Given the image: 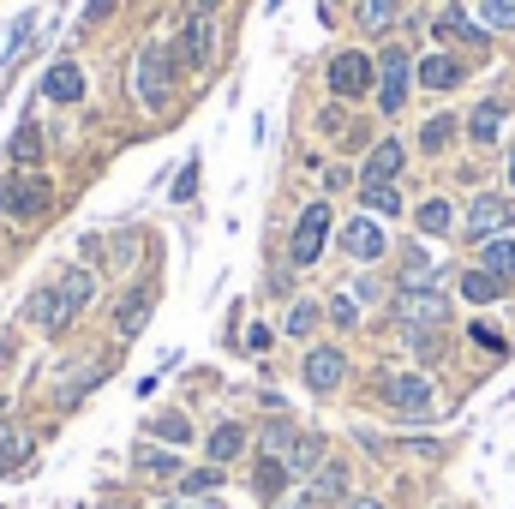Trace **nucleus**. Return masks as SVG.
<instances>
[{"label": "nucleus", "mask_w": 515, "mask_h": 509, "mask_svg": "<svg viewBox=\"0 0 515 509\" xmlns=\"http://www.w3.org/2000/svg\"><path fill=\"white\" fill-rule=\"evenodd\" d=\"M174 78H180V66H174V54L168 48H138L132 54V72H126V90H132V102L138 108H150V114H162L168 102H174Z\"/></svg>", "instance_id": "1"}, {"label": "nucleus", "mask_w": 515, "mask_h": 509, "mask_svg": "<svg viewBox=\"0 0 515 509\" xmlns=\"http://www.w3.org/2000/svg\"><path fill=\"white\" fill-rule=\"evenodd\" d=\"M48 204H54V186H48L42 168H12V174H0V216H12V222H42Z\"/></svg>", "instance_id": "2"}, {"label": "nucleus", "mask_w": 515, "mask_h": 509, "mask_svg": "<svg viewBox=\"0 0 515 509\" xmlns=\"http://www.w3.org/2000/svg\"><path fill=\"white\" fill-rule=\"evenodd\" d=\"M174 66H192V72H210L216 66V18L210 12H192L186 18V30L174 36Z\"/></svg>", "instance_id": "3"}, {"label": "nucleus", "mask_w": 515, "mask_h": 509, "mask_svg": "<svg viewBox=\"0 0 515 509\" xmlns=\"http://www.w3.org/2000/svg\"><path fill=\"white\" fill-rule=\"evenodd\" d=\"M324 246H330V204H306L300 210V222H294V240H288V264H318L324 258Z\"/></svg>", "instance_id": "4"}, {"label": "nucleus", "mask_w": 515, "mask_h": 509, "mask_svg": "<svg viewBox=\"0 0 515 509\" xmlns=\"http://www.w3.org/2000/svg\"><path fill=\"white\" fill-rule=\"evenodd\" d=\"M378 396H384L396 414H408V420H426V414H432V384H426L420 372H384Z\"/></svg>", "instance_id": "5"}, {"label": "nucleus", "mask_w": 515, "mask_h": 509, "mask_svg": "<svg viewBox=\"0 0 515 509\" xmlns=\"http://www.w3.org/2000/svg\"><path fill=\"white\" fill-rule=\"evenodd\" d=\"M330 90L336 96H366L372 90V78H378V60L372 54H360V48H342V54H330Z\"/></svg>", "instance_id": "6"}, {"label": "nucleus", "mask_w": 515, "mask_h": 509, "mask_svg": "<svg viewBox=\"0 0 515 509\" xmlns=\"http://www.w3.org/2000/svg\"><path fill=\"white\" fill-rule=\"evenodd\" d=\"M396 318H402V330H438V324L450 318V300H444L438 288H402Z\"/></svg>", "instance_id": "7"}, {"label": "nucleus", "mask_w": 515, "mask_h": 509, "mask_svg": "<svg viewBox=\"0 0 515 509\" xmlns=\"http://www.w3.org/2000/svg\"><path fill=\"white\" fill-rule=\"evenodd\" d=\"M408 78H414L408 54H402V48H384V54H378V108H384V114H402V102H408Z\"/></svg>", "instance_id": "8"}, {"label": "nucleus", "mask_w": 515, "mask_h": 509, "mask_svg": "<svg viewBox=\"0 0 515 509\" xmlns=\"http://www.w3.org/2000/svg\"><path fill=\"white\" fill-rule=\"evenodd\" d=\"M342 252H348V258H360V264H378V258L390 252V240H384L378 216H354V222L342 228Z\"/></svg>", "instance_id": "9"}, {"label": "nucleus", "mask_w": 515, "mask_h": 509, "mask_svg": "<svg viewBox=\"0 0 515 509\" xmlns=\"http://www.w3.org/2000/svg\"><path fill=\"white\" fill-rule=\"evenodd\" d=\"M42 102H54V108L84 102V72H78V60H54V66L42 72Z\"/></svg>", "instance_id": "10"}, {"label": "nucleus", "mask_w": 515, "mask_h": 509, "mask_svg": "<svg viewBox=\"0 0 515 509\" xmlns=\"http://www.w3.org/2000/svg\"><path fill=\"white\" fill-rule=\"evenodd\" d=\"M510 222H515V204L498 198V192L474 198V210H468V234H474V240H492V234H504Z\"/></svg>", "instance_id": "11"}, {"label": "nucleus", "mask_w": 515, "mask_h": 509, "mask_svg": "<svg viewBox=\"0 0 515 509\" xmlns=\"http://www.w3.org/2000/svg\"><path fill=\"white\" fill-rule=\"evenodd\" d=\"M432 30H438L444 42H462V48H474V54H480V48L492 42V30H486V24H474V18H468L462 6H444V12L432 18Z\"/></svg>", "instance_id": "12"}, {"label": "nucleus", "mask_w": 515, "mask_h": 509, "mask_svg": "<svg viewBox=\"0 0 515 509\" xmlns=\"http://www.w3.org/2000/svg\"><path fill=\"white\" fill-rule=\"evenodd\" d=\"M300 372H306V390H318V396H330V390H336V384L348 378V360H342V348H312Z\"/></svg>", "instance_id": "13"}, {"label": "nucleus", "mask_w": 515, "mask_h": 509, "mask_svg": "<svg viewBox=\"0 0 515 509\" xmlns=\"http://www.w3.org/2000/svg\"><path fill=\"white\" fill-rule=\"evenodd\" d=\"M72 318H78V312H72V306L60 300V288H42V294L30 300V324H36L42 336H60V330L72 324Z\"/></svg>", "instance_id": "14"}, {"label": "nucleus", "mask_w": 515, "mask_h": 509, "mask_svg": "<svg viewBox=\"0 0 515 509\" xmlns=\"http://www.w3.org/2000/svg\"><path fill=\"white\" fill-rule=\"evenodd\" d=\"M402 174V144L396 138H384V144H372V156H366V168H360V180L366 186H390Z\"/></svg>", "instance_id": "15"}, {"label": "nucleus", "mask_w": 515, "mask_h": 509, "mask_svg": "<svg viewBox=\"0 0 515 509\" xmlns=\"http://www.w3.org/2000/svg\"><path fill=\"white\" fill-rule=\"evenodd\" d=\"M150 306H156V294H150V288H132V294L120 300V312H114V330H120V336H138V330L150 324Z\"/></svg>", "instance_id": "16"}, {"label": "nucleus", "mask_w": 515, "mask_h": 509, "mask_svg": "<svg viewBox=\"0 0 515 509\" xmlns=\"http://www.w3.org/2000/svg\"><path fill=\"white\" fill-rule=\"evenodd\" d=\"M462 78H468V66H462V60H450V54L420 60V84H426V90H456Z\"/></svg>", "instance_id": "17"}, {"label": "nucleus", "mask_w": 515, "mask_h": 509, "mask_svg": "<svg viewBox=\"0 0 515 509\" xmlns=\"http://www.w3.org/2000/svg\"><path fill=\"white\" fill-rule=\"evenodd\" d=\"M30 450H36V438L24 426H0V474H18L30 462Z\"/></svg>", "instance_id": "18"}, {"label": "nucleus", "mask_w": 515, "mask_h": 509, "mask_svg": "<svg viewBox=\"0 0 515 509\" xmlns=\"http://www.w3.org/2000/svg\"><path fill=\"white\" fill-rule=\"evenodd\" d=\"M480 270H492L498 282H510V276H515V240H510V234L480 240Z\"/></svg>", "instance_id": "19"}, {"label": "nucleus", "mask_w": 515, "mask_h": 509, "mask_svg": "<svg viewBox=\"0 0 515 509\" xmlns=\"http://www.w3.org/2000/svg\"><path fill=\"white\" fill-rule=\"evenodd\" d=\"M54 288H60V300H66L72 312H84V306L96 300V270H84V264H78V270H66Z\"/></svg>", "instance_id": "20"}, {"label": "nucleus", "mask_w": 515, "mask_h": 509, "mask_svg": "<svg viewBox=\"0 0 515 509\" xmlns=\"http://www.w3.org/2000/svg\"><path fill=\"white\" fill-rule=\"evenodd\" d=\"M204 450H210V462H216V468H222V462H234V456H246V426L222 420V426L210 432V444H204Z\"/></svg>", "instance_id": "21"}, {"label": "nucleus", "mask_w": 515, "mask_h": 509, "mask_svg": "<svg viewBox=\"0 0 515 509\" xmlns=\"http://www.w3.org/2000/svg\"><path fill=\"white\" fill-rule=\"evenodd\" d=\"M6 156H12L18 168H36V162H42V126H36V120H24V126L12 132V150H6Z\"/></svg>", "instance_id": "22"}, {"label": "nucleus", "mask_w": 515, "mask_h": 509, "mask_svg": "<svg viewBox=\"0 0 515 509\" xmlns=\"http://www.w3.org/2000/svg\"><path fill=\"white\" fill-rule=\"evenodd\" d=\"M324 462H330V456H324V438H312V432L294 438V450H288V474H318Z\"/></svg>", "instance_id": "23"}, {"label": "nucleus", "mask_w": 515, "mask_h": 509, "mask_svg": "<svg viewBox=\"0 0 515 509\" xmlns=\"http://www.w3.org/2000/svg\"><path fill=\"white\" fill-rule=\"evenodd\" d=\"M312 498H318V504H336V498H348V468H342V462H324V468L312 474Z\"/></svg>", "instance_id": "24"}, {"label": "nucleus", "mask_w": 515, "mask_h": 509, "mask_svg": "<svg viewBox=\"0 0 515 509\" xmlns=\"http://www.w3.org/2000/svg\"><path fill=\"white\" fill-rule=\"evenodd\" d=\"M498 132H504V102H480L474 120H468V138H474V144H492Z\"/></svg>", "instance_id": "25"}, {"label": "nucleus", "mask_w": 515, "mask_h": 509, "mask_svg": "<svg viewBox=\"0 0 515 509\" xmlns=\"http://www.w3.org/2000/svg\"><path fill=\"white\" fill-rule=\"evenodd\" d=\"M498 294H504V282H498L492 270H468V276H462V300H474V306H492Z\"/></svg>", "instance_id": "26"}, {"label": "nucleus", "mask_w": 515, "mask_h": 509, "mask_svg": "<svg viewBox=\"0 0 515 509\" xmlns=\"http://www.w3.org/2000/svg\"><path fill=\"white\" fill-rule=\"evenodd\" d=\"M288 480H294V474H288V462H282V456H264V462H258V498H282V492H288Z\"/></svg>", "instance_id": "27"}, {"label": "nucleus", "mask_w": 515, "mask_h": 509, "mask_svg": "<svg viewBox=\"0 0 515 509\" xmlns=\"http://www.w3.org/2000/svg\"><path fill=\"white\" fill-rule=\"evenodd\" d=\"M414 222H420V234H450V228H456V210H450L444 198H426Z\"/></svg>", "instance_id": "28"}, {"label": "nucleus", "mask_w": 515, "mask_h": 509, "mask_svg": "<svg viewBox=\"0 0 515 509\" xmlns=\"http://www.w3.org/2000/svg\"><path fill=\"white\" fill-rule=\"evenodd\" d=\"M132 462H138V474H150V480H174V474H180V462H174L168 450H150V444H138Z\"/></svg>", "instance_id": "29"}, {"label": "nucleus", "mask_w": 515, "mask_h": 509, "mask_svg": "<svg viewBox=\"0 0 515 509\" xmlns=\"http://www.w3.org/2000/svg\"><path fill=\"white\" fill-rule=\"evenodd\" d=\"M150 438H162V444H192V420H186V414H156V420H150Z\"/></svg>", "instance_id": "30"}, {"label": "nucleus", "mask_w": 515, "mask_h": 509, "mask_svg": "<svg viewBox=\"0 0 515 509\" xmlns=\"http://www.w3.org/2000/svg\"><path fill=\"white\" fill-rule=\"evenodd\" d=\"M360 204H366L372 216H396V210H402V192H396V186H360Z\"/></svg>", "instance_id": "31"}, {"label": "nucleus", "mask_w": 515, "mask_h": 509, "mask_svg": "<svg viewBox=\"0 0 515 509\" xmlns=\"http://www.w3.org/2000/svg\"><path fill=\"white\" fill-rule=\"evenodd\" d=\"M294 438H300V432H294L288 420H270L258 444H264V456H282V462H288V450H294Z\"/></svg>", "instance_id": "32"}, {"label": "nucleus", "mask_w": 515, "mask_h": 509, "mask_svg": "<svg viewBox=\"0 0 515 509\" xmlns=\"http://www.w3.org/2000/svg\"><path fill=\"white\" fill-rule=\"evenodd\" d=\"M450 138H456V120H450V114H438V120H426V132H420V150H426V156H438Z\"/></svg>", "instance_id": "33"}, {"label": "nucleus", "mask_w": 515, "mask_h": 509, "mask_svg": "<svg viewBox=\"0 0 515 509\" xmlns=\"http://www.w3.org/2000/svg\"><path fill=\"white\" fill-rule=\"evenodd\" d=\"M216 486H222V468H216V462L198 468V474H180V492H186V498H210Z\"/></svg>", "instance_id": "34"}, {"label": "nucleus", "mask_w": 515, "mask_h": 509, "mask_svg": "<svg viewBox=\"0 0 515 509\" xmlns=\"http://www.w3.org/2000/svg\"><path fill=\"white\" fill-rule=\"evenodd\" d=\"M360 24L378 36V30H390L396 24V0H360Z\"/></svg>", "instance_id": "35"}, {"label": "nucleus", "mask_w": 515, "mask_h": 509, "mask_svg": "<svg viewBox=\"0 0 515 509\" xmlns=\"http://www.w3.org/2000/svg\"><path fill=\"white\" fill-rule=\"evenodd\" d=\"M480 18H486V30H515V0H486Z\"/></svg>", "instance_id": "36"}, {"label": "nucleus", "mask_w": 515, "mask_h": 509, "mask_svg": "<svg viewBox=\"0 0 515 509\" xmlns=\"http://www.w3.org/2000/svg\"><path fill=\"white\" fill-rule=\"evenodd\" d=\"M282 330H288V336H312V330H318V306H312V300H300V306L288 312V324H282Z\"/></svg>", "instance_id": "37"}, {"label": "nucleus", "mask_w": 515, "mask_h": 509, "mask_svg": "<svg viewBox=\"0 0 515 509\" xmlns=\"http://www.w3.org/2000/svg\"><path fill=\"white\" fill-rule=\"evenodd\" d=\"M192 192H198V162L180 168V180H174V204H192Z\"/></svg>", "instance_id": "38"}, {"label": "nucleus", "mask_w": 515, "mask_h": 509, "mask_svg": "<svg viewBox=\"0 0 515 509\" xmlns=\"http://www.w3.org/2000/svg\"><path fill=\"white\" fill-rule=\"evenodd\" d=\"M468 336H474V342H480V348H486V354H504V336H498V330H492V324H474V330H468Z\"/></svg>", "instance_id": "39"}, {"label": "nucleus", "mask_w": 515, "mask_h": 509, "mask_svg": "<svg viewBox=\"0 0 515 509\" xmlns=\"http://www.w3.org/2000/svg\"><path fill=\"white\" fill-rule=\"evenodd\" d=\"M330 318H336V324H342V330H348V324H354V318H360V312H354V300H330Z\"/></svg>", "instance_id": "40"}, {"label": "nucleus", "mask_w": 515, "mask_h": 509, "mask_svg": "<svg viewBox=\"0 0 515 509\" xmlns=\"http://www.w3.org/2000/svg\"><path fill=\"white\" fill-rule=\"evenodd\" d=\"M246 348H252V354H264V348H270V330H264V324H252V330H246Z\"/></svg>", "instance_id": "41"}, {"label": "nucleus", "mask_w": 515, "mask_h": 509, "mask_svg": "<svg viewBox=\"0 0 515 509\" xmlns=\"http://www.w3.org/2000/svg\"><path fill=\"white\" fill-rule=\"evenodd\" d=\"M282 509H324V504H318V498H312V486H306V492H294Z\"/></svg>", "instance_id": "42"}, {"label": "nucleus", "mask_w": 515, "mask_h": 509, "mask_svg": "<svg viewBox=\"0 0 515 509\" xmlns=\"http://www.w3.org/2000/svg\"><path fill=\"white\" fill-rule=\"evenodd\" d=\"M114 12V0H90V18H108Z\"/></svg>", "instance_id": "43"}, {"label": "nucleus", "mask_w": 515, "mask_h": 509, "mask_svg": "<svg viewBox=\"0 0 515 509\" xmlns=\"http://www.w3.org/2000/svg\"><path fill=\"white\" fill-rule=\"evenodd\" d=\"M174 509H216V504H210V498H180Z\"/></svg>", "instance_id": "44"}, {"label": "nucleus", "mask_w": 515, "mask_h": 509, "mask_svg": "<svg viewBox=\"0 0 515 509\" xmlns=\"http://www.w3.org/2000/svg\"><path fill=\"white\" fill-rule=\"evenodd\" d=\"M216 6H222V0H192V12H216Z\"/></svg>", "instance_id": "45"}, {"label": "nucleus", "mask_w": 515, "mask_h": 509, "mask_svg": "<svg viewBox=\"0 0 515 509\" xmlns=\"http://www.w3.org/2000/svg\"><path fill=\"white\" fill-rule=\"evenodd\" d=\"M354 509H384L378 498H354Z\"/></svg>", "instance_id": "46"}, {"label": "nucleus", "mask_w": 515, "mask_h": 509, "mask_svg": "<svg viewBox=\"0 0 515 509\" xmlns=\"http://www.w3.org/2000/svg\"><path fill=\"white\" fill-rule=\"evenodd\" d=\"M510 180H515V162H510Z\"/></svg>", "instance_id": "47"}, {"label": "nucleus", "mask_w": 515, "mask_h": 509, "mask_svg": "<svg viewBox=\"0 0 515 509\" xmlns=\"http://www.w3.org/2000/svg\"><path fill=\"white\" fill-rule=\"evenodd\" d=\"M270 6H282V0H270Z\"/></svg>", "instance_id": "48"}]
</instances>
